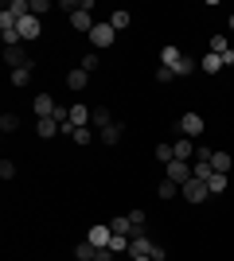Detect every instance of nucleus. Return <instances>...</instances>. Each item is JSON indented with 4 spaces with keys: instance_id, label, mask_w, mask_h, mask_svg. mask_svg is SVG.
I'll return each mask as SVG.
<instances>
[{
    "instance_id": "f257e3e1",
    "label": "nucleus",
    "mask_w": 234,
    "mask_h": 261,
    "mask_svg": "<svg viewBox=\"0 0 234 261\" xmlns=\"http://www.w3.org/2000/svg\"><path fill=\"white\" fill-rule=\"evenodd\" d=\"M113 39H117V32H113V23H110V20L94 23V32H90V43L98 47V51H106V47H113Z\"/></svg>"
},
{
    "instance_id": "f03ea898",
    "label": "nucleus",
    "mask_w": 234,
    "mask_h": 261,
    "mask_svg": "<svg viewBox=\"0 0 234 261\" xmlns=\"http://www.w3.org/2000/svg\"><path fill=\"white\" fill-rule=\"evenodd\" d=\"M90 8H94V0H82V8L70 16V28H74V32H82V35L94 32V16H90Z\"/></svg>"
},
{
    "instance_id": "7ed1b4c3",
    "label": "nucleus",
    "mask_w": 234,
    "mask_h": 261,
    "mask_svg": "<svg viewBox=\"0 0 234 261\" xmlns=\"http://www.w3.org/2000/svg\"><path fill=\"white\" fill-rule=\"evenodd\" d=\"M179 195L188 199V203H203V199H211V187L203 184V179H195V175H191L188 184L179 187Z\"/></svg>"
},
{
    "instance_id": "20e7f679",
    "label": "nucleus",
    "mask_w": 234,
    "mask_h": 261,
    "mask_svg": "<svg viewBox=\"0 0 234 261\" xmlns=\"http://www.w3.org/2000/svg\"><path fill=\"white\" fill-rule=\"evenodd\" d=\"M4 63H8L12 70H20V66H32L35 59L28 55V47H23V43H16V47H4Z\"/></svg>"
},
{
    "instance_id": "39448f33",
    "label": "nucleus",
    "mask_w": 234,
    "mask_h": 261,
    "mask_svg": "<svg viewBox=\"0 0 234 261\" xmlns=\"http://www.w3.org/2000/svg\"><path fill=\"white\" fill-rule=\"evenodd\" d=\"M164 179H172V184H188L191 179V164L188 160H172V164H164Z\"/></svg>"
},
{
    "instance_id": "423d86ee",
    "label": "nucleus",
    "mask_w": 234,
    "mask_h": 261,
    "mask_svg": "<svg viewBox=\"0 0 234 261\" xmlns=\"http://www.w3.org/2000/svg\"><path fill=\"white\" fill-rule=\"evenodd\" d=\"M203 129H207V121H203L199 113H184V117H179V133H184V137H191V141H195V137H203Z\"/></svg>"
},
{
    "instance_id": "0eeeda50",
    "label": "nucleus",
    "mask_w": 234,
    "mask_h": 261,
    "mask_svg": "<svg viewBox=\"0 0 234 261\" xmlns=\"http://www.w3.org/2000/svg\"><path fill=\"white\" fill-rule=\"evenodd\" d=\"M152 250H156V242L148 238L145 230L133 234V242H129V257H152Z\"/></svg>"
},
{
    "instance_id": "6e6552de",
    "label": "nucleus",
    "mask_w": 234,
    "mask_h": 261,
    "mask_svg": "<svg viewBox=\"0 0 234 261\" xmlns=\"http://www.w3.org/2000/svg\"><path fill=\"white\" fill-rule=\"evenodd\" d=\"M86 242H90V246H98V250H110V242H113L110 222H106V226H90L86 230Z\"/></svg>"
},
{
    "instance_id": "1a4fd4ad",
    "label": "nucleus",
    "mask_w": 234,
    "mask_h": 261,
    "mask_svg": "<svg viewBox=\"0 0 234 261\" xmlns=\"http://www.w3.org/2000/svg\"><path fill=\"white\" fill-rule=\"evenodd\" d=\"M184 59H188V55L179 51L176 43H164V51H160V66H168V70L176 74V70H179V63H184Z\"/></svg>"
},
{
    "instance_id": "9d476101",
    "label": "nucleus",
    "mask_w": 234,
    "mask_h": 261,
    "mask_svg": "<svg viewBox=\"0 0 234 261\" xmlns=\"http://www.w3.org/2000/svg\"><path fill=\"white\" fill-rule=\"evenodd\" d=\"M16 28H20V39H23V43L39 39V16H20V20H16Z\"/></svg>"
},
{
    "instance_id": "9b49d317",
    "label": "nucleus",
    "mask_w": 234,
    "mask_h": 261,
    "mask_svg": "<svg viewBox=\"0 0 234 261\" xmlns=\"http://www.w3.org/2000/svg\"><path fill=\"white\" fill-rule=\"evenodd\" d=\"M121 137H125V125H121V121H113V125H106V129L98 133V141L106 144V148H113V144H121Z\"/></svg>"
},
{
    "instance_id": "f8f14e48",
    "label": "nucleus",
    "mask_w": 234,
    "mask_h": 261,
    "mask_svg": "<svg viewBox=\"0 0 234 261\" xmlns=\"http://www.w3.org/2000/svg\"><path fill=\"white\" fill-rule=\"evenodd\" d=\"M199 70H203V74H219V70H226V66H223V55H211V51H207L199 59Z\"/></svg>"
},
{
    "instance_id": "ddd939ff",
    "label": "nucleus",
    "mask_w": 234,
    "mask_h": 261,
    "mask_svg": "<svg viewBox=\"0 0 234 261\" xmlns=\"http://www.w3.org/2000/svg\"><path fill=\"white\" fill-rule=\"evenodd\" d=\"M32 106H35V117H51V113H55V109H59L51 94H39V98H35Z\"/></svg>"
},
{
    "instance_id": "4468645a",
    "label": "nucleus",
    "mask_w": 234,
    "mask_h": 261,
    "mask_svg": "<svg viewBox=\"0 0 234 261\" xmlns=\"http://www.w3.org/2000/svg\"><path fill=\"white\" fill-rule=\"evenodd\" d=\"M90 117H94V109H86V106H70V129H82V125H90Z\"/></svg>"
},
{
    "instance_id": "2eb2a0df",
    "label": "nucleus",
    "mask_w": 234,
    "mask_h": 261,
    "mask_svg": "<svg viewBox=\"0 0 234 261\" xmlns=\"http://www.w3.org/2000/svg\"><path fill=\"white\" fill-rule=\"evenodd\" d=\"M35 133H39V137H43V141H51V137H55V133H63V125H59L55 117H39V125H35Z\"/></svg>"
},
{
    "instance_id": "dca6fc26",
    "label": "nucleus",
    "mask_w": 234,
    "mask_h": 261,
    "mask_svg": "<svg viewBox=\"0 0 234 261\" xmlns=\"http://www.w3.org/2000/svg\"><path fill=\"white\" fill-rule=\"evenodd\" d=\"M70 141H74V144H82V148H86L90 141H98V133H94V125H82V129H70Z\"/></svg>"
},
{
    "instance_id": "f3484780",
    "label": "nucleus",
    "mask_w": 234,
    "mask_h": 261,
    "mask_svg": "<svg viewBox=\"0 0 234 261\" xmlns=\"http://www.w3.org/2000/svg\"><path fill=\"white\" fill-rule=\"evenodd\" d=\"M172 148H176V160H191L195 141H191V137H179V141H172Z\"/></svg>"
},
{
    "instance_id": "a211bd4d",
    "label": "nucleus",
    "mask_w": 234,
    "mask_h": 261,
    "mask_svg": "<svg viewBox=\"0 0 234 261\" xmlns=\"http://www.w3.org/2000/svg\"><path fill=\"white\" fill-rule=\"evenodd\" d=\"M110 23H113V32H125V28H129V23H133V12H125V8L110 12Z\"/></svg>"
},
{
    "instance_id": "6ab92c4d",
    "label": "nucleus",
    "mask_w": 234,
    "mask_h": 261,
    "mask_svg": "<svg viewBox=\"0 0 234 261\" xmlns=\"http://www.w3.org/2000/svg\"><path fill=\"white\" fill-rule=\"evenodd\" d=\"M110 230H113V234H125V238H133V234H137L133 222H129V215H117V218L110 222Z\"/></svg>"
},
{
    "instance_id": "aec40b11",
    "label": "nucleus",
    "mask_w": 234,
    "mask_h": 261,
    "mask_svg": "<svg viewBox=\"0 0 234 261\" xmlns=\"http://www.w3.org/2000/svg\"><path fill=\"white\" fill-rule=\"evenodd\" d=\"M90 125H94V129H106V125H113V117H110V109L106 106H94V117H90Z\"/></svg>"
},
{
    "instance_id": "412c9836",
    "label": "nucleus",
    "mask_w": 234,
    "mask_h": 261,
    "mask_svg": "<svg viewBox=\"0 0 234 261\" xmlns=\"http://www.w3.org/2000/svg\"><path fill=\"white\" fill-rule=\"evenodd\" d=\"M86 82H90V74L82 70V66H74V70L67 74V86H70V90H86Z\"/></svg>"
},
{
    "instance_id": "4be33fe9",
    "label": "nucleus",
    "mask_w": 234,
    "mask_h": 261,
    "mask_svg": "<svg viewBox=\"0 0 234 261\" xmlns=\"http://www.w3.org/2000/svg\"><path fill=\"white\" fill-rule=\"evenodd\" d=\"M32 74H35V63L32 66H20V70H12V86H28V82H32Z\"/></svg>"
},
{
    "instance_id": "5701e85b",
    "label": "nucleus",
    "mask_w": 234,
    "mask_h": 261,
    "mask_svg": "<svg viewBox=\"0 0 234 261\" xmlns=\"http://www.w3.org/2000/svg\"><path fill=\"white\" fill-rule=\"evenodd\" d=\"M94 253H98V246H90L86 238L74 246V261H94Z\"/></svg>"
},
{
    "instance_id": "b1692460",
    "label": "nucleus",
    "mask_w": 234,
    "mask_h": 261,
    "mask_svg": "<svg viewBox=\"0 0 234 261\" xmlns=\"http://www.w3.org/2000/svg\"><path fill=\"white\" fill-rule=\"evenodd\" d=\"M4 8H8L12 16H16V20H20V16H32V0H8Z\"/></svg>"
},
{
    "instance_id": "393cba45",
    "label": "nucleus",
    "mask_w": 234,
    "mask_h": 261,
    "mask_svg": "<svg viewBox=\"0 0 234 261\" xmlns=\"http://www.w3.org/2000/svg\"><path fill=\"white\" fill-rule=\"evenodd\" d=\"M211 168H215V172H223V175H226V172H234V160H230L226 152H215V156H211Z\"/></svg>"
},
{
    "instance_id": "a878e982",
    "label": "nucleus",
    "mask_w": 234,
    "mask_h": 261,
    "mask_svg": "<svg viewBox=\"0 0 234 261\" xmlns=\"http://www.w3.org/2000/svg\"><path fill=\"white\" fill-rule=\"evenodd\" d=\"M191 175L207 184V179H211V175H215V168H211V164H207V160H195V164H191Z\"/></svg>"
},
{
    "instance_id": "bb28decb",
    "label": "nucleus",
    "mask_w": 234,
    "mask_h": 261,
    "mask_svg": "<svg viewBox=\"0 0 234 261\" xmlns=\"http://www.w3.org/2000/svg\"><path fill=\"white\" fill-rule=\"evenodd\" d=\"M156 195H160V199H176V195H179V184H172V179H160Z\"/></svg>"
},
{
    "instance_id": "cd10ccee",
    "label": "nucleus",
    "mask_w": 234,
    "mask_h": 261,
    "mask_svg": "<svg viewBox=\"0 0 234 261\" xmlns=\"http://www.w3.org/2000/svg\"><path fill=\"white\" fill-rule=\"evenodd\" d=\"M207 51L211 55H226L230 51V47H226V35H211V39H207Z\"/></svg>"
},
{
    "instance_id": "c85d7f7f",
    "label": "nucleus",
    "mask_w": 234,
    "mask_h": 261,
    "mask_svg": "<svg viewBox=\"0 0 234 261\" xmlns=\"http://www.w3.org/2000/svg\"><path fill=\"white\" fill-rule=\"evenodd\" d=\"M20 129V117L16 113H0V133H16Z\"/></svg>"
},
{
    "instance_id": "c756f323",
    "label": "nucleus",
    "mask_w": 234,
    "mask_h": 261,
    "mask_svg": "<svg viewBox=\"0 0 234 261\" xmlns=\"http://www.w3.org/2000/svg\"><path fill=\"white\" fill-rule=\"evenodd\" d=\"M156 160H160V164H172V160H176V148L160 141V144H156Z\"/></svg>"
},
{
    "instance_id": "7c9ffc66",
    "label": "nucleus",
    "mask_w": 234,
    "mask_h": 261,
    "mask_svg": "<svg viewBox=\"0 0 234 261\" xmlns=\"http://www.w3.org/2000/svg\"><path fill=\"white\" fill-rule=\"evenodd\" d=\"M207 187H211V195H223V191H226V175H223V172H215L211 179H207Z\"/></svg>"
},
{
    "instance_id": "2f4dec72",
    "label": "nucleus",
    "mask_w": 234,
    "mask_h": 261,
    "mask_svg": "<svg viewBox=\"0 0 234 261\" xmlns=\"http://www.w3.org/2000/svg\"><path fill=\"white\" fill-rule=\"evenodd\" d=\"M129 242H133V238H125V234H113L110 250H113V253H129Z\"/></svg>"
},
{
    "instance_id": "473e14b6",
    "label": "nucleus",
    "mask_w": 234,
    "mask_h": 261,
    "mask_svg": "<svg viewBox=\"0 0 234 261\" xmlns=\"http://www.w3.org/2000/svg\"><path fill=\"white\" fill-rule=\"evenodd\" d=\"M129 222H133V230L141 234V230H145V222H148V215H145V211H129Z\"/></svg>"
},
{
    "instance_id": "72a5a7b5",
    "label": "nucleus",
    "mask_w": 234,
    "mask_h": 261,
    "mask_svg": "<svg viewBox=\"0 0 234 261\" xmlns=\"http://www.w3.org/2000/svg\"><path fill=\"white\" fill-rule=\"evenodd\" d=\"M0 179H4V184L16 179V164H12V160H0Z\"/></svg>"
},
{
    "instance_id": "f704fd0d",
    "label": "nucleus",
    "mask_w": 234,
    "mask_h": 261,
    "mask_svg": "<svg viewBox=\"0 0 234 261\" xmlns=\"http://www.w3.org/2000/svg\"><path fill=\"white\" fill-rule=\"evenodd\" d=\"M78 66H82V70H86V74H90V70H98V51H90V55H82V63H78Z\"/></svg>"
},
{
    "instance_id": "c9c22d12",
    "label": "nucleus",
    "mask_w": 234,
    "mask_h": 261,
    "mask_svg": "<svg viewBox=\"0 0 234 261\" xmlns=\"http://www.w3.org/2000/svg\"><path fill=\"white\" fill-rule=\"evenodd\" d=\"M39 12H51V0H32V16H39Z\"/></svg>"
},
{
    "instance_id": "e433bc0d",
    "label": "nucleus",
    "mask_w": 234,
    "mask_h": 261,
    "mask_svg": "<svg viewBox=\"0 0 234 261\" xmlns=\"http://www.w3.org/2000/svg\"><path fill=\"white\" fill-rule=\"evenodd\" d=\"M195 156H199V160H207V164H211V156H215V148H207V144H199V148H195Z\"/></svg>"
},
{
    "instance_id": "4c0bfd02",
    "label": "nucleus",
    "mask_w": 234,
    "mask_h": 261,
    "mask_svg": "<svg viewBox=\"0 0 234 261\" xmlns=\"http://www.w3.org/2000/svg\"><path fill=\"white\" fill-rule=\"evenodd\" d=\"M172 78H176V74H172L168 66H160V70H156V82H172Z\"/></svg>"
},
{
    "instance_id": "58836bf2",
    "label": "nucleus",
    "mask_w": 234,
    "mask_h": 261,
    "mask_svg": "<svg viewBox=\"0 0 234 261\" xmlns=\"http://www.w3.org/2000/svg\"><path fill=\"white\" fill-rule=\"evenodd\" d=\"M113 257H117L113 250H98V253H94V261H113Z\"/></svg>"
},
{
    "instance_id": "ea45409f",
    "label": "nucleus",
    "mask_w": 234,
    "mask_h": 261,
    "mask_svg": "<svg viewBox=\"0 0 234 261\" xmlns=\"http://www.w3.org/2000/svg\"><path fill=\"white\" fill-rule=\"evenodd\" d=\"M223 66H234V47H230V51L223 55Z\"/></svg>"
},
{
    "instance_id": "a19ab883",
    "label": "nucleus",
    "mask_w": 234,
    "mask_h": 261,
    "mask_svg": "<svg viewBox=\"0 0 234 261\" xmlns=\"http://www.w3.org/2000/svg\"><path fill=\"white\" fill-rule=\"evenodd\" d=\"M129 261H152V257H129Z\"/></svg>"
},
{
    "instance_id": "79ce46f5",
    "label": "nucleus",
    "mask_w": 234,
    "mask_h": 261,
    "mask_svg": "<svg viewBox=\"0 0 234 261\" xmlns=\"http://www.w3.org/2000/svg\"><path fill=\"white\" fill-rule=\"evenodd\" d=\"M230 32H234V16H230Z\"/></svg>"
}]
</instances>
